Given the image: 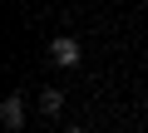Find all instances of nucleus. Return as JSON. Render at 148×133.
Segmentation results:
<instances>
[{"label":"nucleus","mask_w":148,"mask_h":133,"mask_svg":"<svg viewBox=\"0 0 148 133\" xmlns=\"http://www.w3.org/2000/svg\"><path fill=\"white\" fill-rule=\"evenodd\" d=\"M49 59L59 64V69H74V64L84 59V44L74 40V35H59V40H49Z\"/></svg>","instance_id":"nucleus-1"},{"label":"nucleus","mask_w":148,"mask_h":133,"mask_svg":"<svg viewBox=\"0 0 148 133\" xmlns=\"http://www.w3.org/2000/svg\"><path fill=\"white\" fill-rule=\"evenodd\" d=\"M0 123H5V133H20L25 128V99L20 94H10L5 104H0Z\"/></svg>","instance_id":"nucleus-2"},{"label":"nucleus","mask_w":148,"mask_h":133,"mask_svg":"<svg viewBox=\"0 0 148 133\" xmlns=\"http://www.w3.org/2000/svg\"><path fill=\"white\" fill-rule=\"evenodd\" d=\"M40 108H45V113H59V108H64L59 89H45V94H40Z\"/></svg>","instance_id":"nucleus-3"},{"label":"nucleus","mask_w":148,"mask_h":133,"mask_svg":"<svg viewBox=\"0 0 148 133\" xmlns=\"http://www.w3.org/2000/svg\"><path fill=\"white\" fill-rule=\"evenodd\" d=\"M64 133H84V128H79V123H69V128H64Z\"/></svg>","instance_id":"nucleus-4"}]
</instances>
